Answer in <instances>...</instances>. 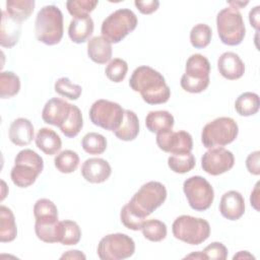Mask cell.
I'll list each match as a JSON object with an SVG mask.
<instances>
[{"label": "cell", "mask_w": 260, "mask_h": 260, "mask_svg": "<svg viewBox=\"0 0 260 260\" xmlns=\"http://www.w3.org/2000/svg\"><path fill=\"white\" fill-rule=\"evenodd\" d=\"M35 233L45 243H57L60 240V221L58 218L36 219Z\"/></svg>", "instance_id": "obj_24"}, {"label": "cell", "mask_w": 260, "mask_h": 260, "mask_svg": "<svg viewBox=\"0 0 260 260\" xmlns=\"http://www.w3.org/2000/svg\"><path fill=\"white\" fill-rule=\"evenodd\" d=\"M17 236L15 217L10 208L0 206V241L2 243L12 242Z\"/></svg>", "instance_id": "obj_27"}, {"label": "cell", "mask_w": 260, "mask_h": 260, "mask_svg": "<svg viewBox=\"0 0 260 260\" xmlns=\"http://www.w3.org/2000/svg\"><path fill=\"white\" fill-rule=\"evenodd\" d=\"M155 141L159 149L173 154L191 152L193 148L192 136L184 130L176 132L171 130L157 133Z\"/></svg>", "instance_id": "obj_14"}, {"label": "cell", "mask_w": 260, "mask_h": 260, "mask_svg": "<svg viewBox=\"0 0 260 260\" xmlns=\"http://www.w3.org/2000/svg\"><path fill=\"white\" fill-rule=\"evenodd\" d=\"M124 111L119 104L102 99L91 105L89 119L93 125L114 132L123 121Z\"/></svg>", "instance_id": "obj_11"}, {"label": "cell", "mask_w": 260, "mask_h": 260, "mask_svg": "<svg viewBox=\"0 0 260 260\" xmlns=\"http://www.w3.org/2000/svg\"><path fill=\"white\" fill-rule=\"evenodd\" d=\"M112 173L110 164L100 157L87 158L81 166V175L85 181L92 184L104 183Z\"/></svg>", "instance_id": "obj_16"}, {"label": "cell", "mask_w": 260, "mask_h": 260, "mask_svg": "<svg viewBox=\"0 0 260 260\" xmlns=\"http://www.w3.org/2000/svg\"><path fill=\"white\" fill-rule=\"evenodd\" d=\"M183 191L190 207L196 211L208 209L214 199L211 184L201 176H192L184 181Z\"/></svg>", "instance_id": "obj_12"}, {"label": "cell", "mask_w": 260, "mask_h": 260, "mask_svg": "<svg viewBox=\"0 0 260 260\" xmlns=\"http://www.w3.org/2000/svg\"><path fill=\"white\" fill-rule=\"evenodd\" d=\"M36 145L45 154H56L62 147L60 136L53 129L41 128L36 135Z\"/></svg>", "instance_id": "obj_23"}, {"label": "cell", "mask_w": 260, "mask_h": 260, "mask_svg": "<svg viewBox=\"0 0 260 260\" xmlns=\"http://www.w3.org/2000/svg\"><path fill=\"white\" fill-rule=\"evenodd\" d=\"M210 63L208 59L201 54L191 55L185 67V73L182 75L181 87L191 93L204 91L210 82Z\"/></svg>", "instance_id": "obj_5"}, {"label": "cell", "mask_w": 260, "mask_h": 260, "mask_svg": "<svg viewBox=\"0 0 260 260\" xmlns=\"http://www.w3.org/2000/svg\"><path fill=\"white\" fill-rule=\"evenodd\" d=\"M141 232L144 238L150 242H160L166 239L168 234L166 223L154 218L144 220L141 225Z\"/></svg>", "instance_id": "obj_34"}, {"label": "cell", "mask_w": 260, "mask_h": 260, "mask_svg": "<svg viewBox=\"0 0 260 260\" xmlns=\"http://www.w3.org/2000/svg\"><path fill=\"white\" fill-rule=\"evenodd\" d=\"M217 68L220 75L229 80L241 78L245 73V64L238 54L224 52L217 60Z\"/></svg>", "instance_id": "obj_18"}, {"label": "cell", "mask_w": 260, "mask_h": 260, "mask_svg": "<svg viewBox=\"0 0 260 260\" xmlns=\"http://www.w3.org/2000/svg\"><path fill=\"white\" fill-rule=\"evenodd\" d=\"M129 85L149 105L165 104L171 96V89L165 77L149 66L143 65L135 68L129 79Z\"/></svg>", "instance_id": "obj_1"}, {"label": "cell", "mask_w": 260, "mask_h": 260, "mask_svg": "<svg viewBox=\"0 0 260 260\" xmlns=\"http://www.w3.org/2000/svg\"><path fill=\"white\" fill-rule=\"evenodd\" d=\"M259 8L260 6H255L254 8H252L249 12V21L250 24L256 29L258 30L259 28Z\"/></svg>", "instance_id": "obj_46"}, {"label": "cell", "mask_w": 260, "mask_h": 260, "mask_svg": "<svg viewBox=\"0 0 260 260\" xmlns=\"http://www.w3.org/2000/svg\"><path fill=\"white\" fill-rule=\"evenodd\" d=\"M87 55L91 61L105 64L112 58V43L103 36H96L87 42Z\"/></svg>", "instance_id": "obj_20"}, {"label": "cell", "mask_w": 260, "mask_h": 260, "mask_svg": "<svg viewBox=\"0 0 260 260\" xmlns=\"http://www.w3.org/2000/svg\"><path fill=\"white\" fill-rule=\"evenodd\" d=\"M260 151L256 150L251 152L246 159V168L250 174L258 176L260 174Z\"/></svg>", "instance_id": "obj_44"}, {"label": "cell", "mask_w": 260, "mask_h": 260, "mask_svg": "<svg viewBox=\"0 0 260 260\" xmlns=\"http://www.w3.org/2000/svg\"><path fill=\"white\" fill-rule=\"evenodd\" d=\"M120 218L122 223L129 230L132 231H139L141 230V225L143 223V219L139 218L137 215H135L127 206V204H125L120 212Z\"/></svg>", "instance_id": "obj_43"}, {"label": "cell", "mask_w": 260, "mask_h": 260, "mask_svg": "<svg viewBox=\"0 0 260 260\" xmlns=\"http://www.w3.org/2000/svg\"><path fill=\"white\" fill-rule=\"evenodd\" d=\"M195 157L192 152L175 153L169 156L168 166L174 173L186 174L195 167Z\"/></svg>", "instance_id": "obj_32"}, {"label": "cell", "mask_w": 260, "mask_h": 260, "mask_svg": "<svg viewBox=\"0 0 260 260\" xmlns=\"http://www.w3.org/2000/svg\"><path fill=\"white\" fill-rule=\"evenodd\" d=\"M174 123V116L168 111H151L145 118L146 128L156 134L173 130Z\"/></svg>", "instance_id": "obj_25"}, {"label": "cell", "mask_w": 260, "mask_h": 260, "mask_svg": "<svg viewBox=\"0 0 260 260\" xmlns=\"http://www.w3.org/2000/svg\"><path fill=\"white\" fill-rule=\"evenodd\" d=\"M167 199V189L156 181L143 184L127 203L129 209L141 219H145Z\"/></svg>", "instance_id": "obj_3"}, {"label": "cell", "mask_w": 260, "mask_h": 260, "mask_svg": "<svg viewBox=\"0 0 260 260\" xmlns=\"http://www.w3.org/2000/svg\"><path fill=\"white\" fill-rule=\"evenodd\" d=\"M36 2L34 0H8L6 1L7 14L14 20L22 22L29 18L34 12Z\"/></svg>", "instance_id": "obj_28"}, {"label": "cell", "mask_w": 260, "mask_h": 260, "mask_svg": "<svg viewBox=\"0 0 260 260\" xmlns=\"http://www.w3.org/2000/svg\"><path fill=\"white\" fill-rule=\"evenodd\" d=\"M54 88L58 94L73 101L77 100L82 92V87L78 84L72 83L67 77H61L57 79Z\"/></svg>", "instance_id": "obj_39"}, {"label": "cell", "mask_w": 260, "mask_h": 260, "mask_svg": "<svg viewBox=\"0 0 260 260\" xmlns=\"http://www.w3.org/2000/svg\"><path fill=\"white\" fill-rule=\"evenodd\" d=\"M98 4L99 1L96 0H69L66 2V7L68 12L75 18L89 15Z\"/></svg>", "instance_id": "obj_40"}, {"label": "cell", "mask_w": 260, "mask_h": 260, "mask_svg": "<svg viewBox=\"0 0 260 260\" xmlns=\"http://www.w3.org/2000/svg\"><path fill=\"white\" fill-rule=\"evenodd\" d=\"M63 14L55 5H46L40 9L35 21V32L39 42L53 46L63 37Z\"/></svg>", "instance_id": "obj_2"}, {"label": "cell", "mask_w": 260, "mask_h": 260, "mask_svg": "<svg viewBox=\"0 0 260 260\" xmlns=\"http://www.w3.org/2000/svg\"><path fill=\"white\" fill-rule=\"evenodd\" d=\"M71 106L65 100L53 98L45 104L42 111V119L45 123L60 128L68 118Z\"/></svg>", "instance_id": "obj_15"}, {"label": "cell", "mask_w": 260, "mask_h": 260, "mask_svg": "<svg viewBox=\"0 0 260 260\" xmlns=\"http://www.w3.org/2000/svg\"><path fill=\"white\" fill-rule=\"evenodd\" d=\"M212 38V30L206 23L195 24L190 31V43L196 49L207 47Z\"/></svg>", "instance_id": "obj_37"}, {"label": "cell", "mask_w": 260, "mask_h": 260, "mask_svg": "<svg viewBox=\"0 0 260 260\" xmlns=\"http://www.w3.org/2000/svg\"><path fill=\"white\" fill-rule=\"evenodd\" d=\"M21 34L20 22L12 19L5 10L2 11L0 45L4 48H12L19 40Z\"/></svg>", "instance_id": "obj_21"}, {"label": "cell", "mask_w": 260, "mask_h": 260, "mask_svg": "<svg viewBox=\"0 0 260 260\" xmlns=\"http://www.w3.org/2000/svg\"><path fill=\"white\" fill-rule=\"evenodd\" d=\"M32 123L26 118L15 119L9 127V139L17 146L28 145L34 139Z\"/></svg>", "instance_id": "obj_19"}, {"label": "cell", "mask_w": 260, "mask_h": 260, "mask_svg": "<svg viewBox=\"0 0 260 260\" xmlns=\"http://www.w3.org/2000/svg\"><path fill=\"white\" fill-rule=\"evenodd\" d=\"M128 71V64L125 60L114 58L109 62L105 69L106 76L113 82L119 83L124 80Z\"/></svg>", "instance_id": "obj_38"}, {"label": "cell", "mask_w": 260, "mask_h": 260, "mask_svg": "<svg viewBox=\"0 0 260 260\" xmlns=\"http://www.w3.org/2000/svg\"><path fill=\"white\" fill-rule=\"evenodd\" d=\"M220 214L229 220H237L245 213V200L243 195L236 191L231 190L225 192L219 202Z\"/></svg>", "instance_id": "obj_17"}, {"label": "cell", "mask_w": 260, "mask_h": 260, "mask_svg": "<svg viewBox=\"0 0 260 260\" xmlns=\"http://www.w3.org/2000/svg\"><path fill=\"white\" fill-rule=\"evenodd\" d=\"M44 169V160L32 149L20 150L15 158L14 166L11 169L10 178L14 185L19 188L31 186Z\"/></svg>", "instance_id": "obj_4"}, {"label": "cell", "mask_w": 260, "mask_h": 260, "mask_svg": "<svg viewBox=\"0 0 260 260\" xmlns=\"http://www.w3.org/2000/svg\"><path fill=\"white\" fill-rule=\"evenodd\" d=\"M260 101L259 95L255 92L246 91L241 93L236 102H235V109L240 116L249 117L255 115L259 111Z\"/></svg>", "instance_id": "obj_29"}, {"label": "cell", "mask_w": 260, "mask_h": 260, "mask_svg": "<svg viewBox=\"0 0 260 260\" xmlns=\"http://www.w3.org/2000/svg\"><path fill=\"white\" fill-rule=\"evenodd\" d=\"M203 259H214V260H225L228 257L226 247L219 242H213L206 246L201 251Z\"/></svg>", "instance_id": "obj_42"}, {"label": "cell", "mask_w": 260, "mask_h": 260, "mask_svg": "<svg viewBox=\"0 0 260 260\" xmlns=\"http://www.w3.org/2000/svg\"><path fill=\"white\" fill-rule=\"evenodd\" d=\"M233 259L234 260H236V259H255V257L252 254H250L248 251H240L234 255Z\"/></svg>", "instance_id": "obj_49"}, {"label": "cell", "mask_w": 260, "mask_h": 260, "mask_svg": "<svg viewBox=\"0 0 260 260\" xmlns=\"http://www.w3.org/2000/svg\"><path fill=\"white\" fill-rule=\"evenodd\" d=\"M55 168L62 174L73 173L79 165L78 154L70 149L59 152L54 158Z\"/></svg>", "instance_id": "obj_33"}, {"label": "cell", "mask_w": 260, "mask_h": 260, "mask_svg": "<svg viewBox=\"0 0 260 260\" xmlns=\"http://www.w3.org/2000/svg\"><path fill=\"white\" fill-rule=\"evenodd\" d=\"M98 256L102 260H123L135 252V243L126 234H109L98 245Z\"/></svg>", "instance_id": "obj_10"}, {"label": "cell", "mask_w": 260, "mask_h": 260, "mask_svg": "<svg viewBox=\"0 0 260 260\" xmlns=\"http://www.w3.org/2000/svg\"><path fill=\"white\" fill-rule=\"evenodd\" d=\"M239 126L230 117H219L207 123L201 132V141L206 148L222 147L232 143L238 136Z\"/></svg>", "instance_id": "obj_7"}, {"label": "cell", "mask_w": 260, "mask_h": 260, "mask_svg": "<svg viewBox=\"0 0 260 260\" xmlns=\"http://www.w3.org/2000/svg\"><path fill=\"white\" fill-rule=\"evenodd\" d=\"M82 127H83V119H82L81 111L77 106L72 105L70 114L67 120L60 127V130L66 137L73 138L80 132Z\"/></svg>", "instance_id": "obj_30"}, {"label": "cell", "mask_w": 260, "mask_h": 260, "mask_svg": "<svg viewBox=\"0 0 260 260\" xmlns=\"http://www.w3.org/2000/svg\"><path fill=\"white\" fill-rule=\"evenodd\" d=\"M81 238V230L79 225L69 219L60 221V240L59 243L65 246L78 244Z\"/></svg>", "instance_id": "obj_35"}, {"label": "cell", "mask_w": 260, "mask_h": 260, "mask_svg": "<svg viewBox=\"0 0 260 260\" xmlns=\"http://www.w3.org/2000/svg\"><path fill=\"white\" fill-rule=\"evenodd\" d=\"M216 28L220 41L228 46L240 45L246 35L241 12L231 6L221 9L216 15Z\"/></svg>", "instance_id": "obj_6"}, {"label": "cell", "mask_w": 260, "mask_h": 260, "mask_svg": "<svg viewBox=\"0 0 260 260\" xmlns=\"http://www.w3.org/2000/svg\"><path fill=\"white\" fill-rule=\"evenodd\" d=\"M172 232L176 239L186 244L199 245L208 239L210 225L203 218L181 215L174 220Z\"/></svg>", "instance_id": "obj_9"}, {"label": "cell", "mask_w": 260, "mask_h": 260, "mask_svg": "<svg viewBox=\"0 0 260 260\" xmlns=\"http://www.w3.org/2000/svg\"><path fill=\"white\" fill-rule=\"evenodd\" d=\"M134 5L142 14H151L157 10V8L159 6V1H157V0H146V1L136 0L134 2Z\"/></svg>", "instance_id": "obj_45"}, {"label": "cell", "mask_w": 260, "mask_h": 260, "mask_svg": "<svg viewBox=\"0 0 260 260\" xmlns=\"http://www.w3.org/2000/svg\"><path fill=\"white\" fill-rule=\"evenodd\" d=\"M250 202H251V205L255 208V210L259 211V182L256 183L252 193H251V196H250Z\"/></svg>", "instance_id": "obj_48"}, {"label": "cell", "mask_w": 260, "mask_h": 260, "mask_svg": "<svg viewBox=\"0 0 260 260\" xmlns=\"http://www.w3.org/2000/svg\"><path fill=\"white\" fill-rule=\"evenodd\" d=\"M235 165V156L224 147L209 148L201 157V168L211 176H218L230 171Z\"/></svg>", "instance_id": "obj_13"}, {"label": "cell", "mask_w": 260, "mask_h": 260, "mask_svg": "<svg viewBox=\"0 0 260 260\" xmlns=\"http://www.w3.org/2000/svg\"><path fill=\"white\" fill-rule=\"evenodd\" d=\"M81 146L86 153L102 154L107 149V139L100 133L89 132L83 136Z\"/></svg>", "instance_id": "obj_36"}, {"label": "cell", "mask_w": 260, "mask_h": 260, "mask_svg": "<svg viewBox=\"0 0 260 260\" xmlns=\"http://www.w3.org/2000/svg\"><path fill=\"white\" fill-rule=\"evenodd\" d=\"M34 215L36 219L58 218V209L53 201L47 198H42L35 203Z\"/></svg>", "instance_id": "obj_41"}, {"label": "cell", "mask_w": 260, "mask_h": 260, "mask_svg": "<svg viewBox=\"0 0 260 260\" xmlns=\"http://www.w3.org/2000/svg\"><path fill=\"white\" fill-rule=\"evenodd\" d=\"M139 133V120L137 115L130 110L124 111V118L120 127L114 131L117 138L123 141L134 140Z\"/></svg>", "instance_id": "obj_26"}, {"label": "cell", "mask_w": 260, "mask_h": 260, "mask_svg": "<svg viewBox=\"0 0 260 260\" xmlns=\"http://www.w3.org/2000/svg\"><path fill=\"white\" fill-rule=\"evenodd\" d=\"M20 89V79L12 71L0 73V98L9 99L16 95Z\"/></svg>", "instance_id": "obj_31"}, {"label": "cell", "mask_w": 260, "mask_h": 260, "mask_svg": "<svg viewBox=\"0 0 260 260\" xmlns=\"http://www.w3.org/2000/svg\"><path fill=\"white\" fill-rule=\"evenodd\" d=\"M94 28L93 20L89 15L73 18L68 26V36L73 43L86 42L92 35Z\"/></svg>", "instance_id": "obj_22"}, {"label": "cell", "mask_w": 260, "mask_h": 260, "mask_svg": "<svg viewBox=\"0 0 260 260\" xmlns=\"http://www.w3.org/2000/svg\"><path fill=\"white\" fill-rule=\"evenodd\" d=\"M60 258L61 259H74V260L82 259V260H85L86 256L81 251L70 250V251H67L66 253H64Z\"/></svg>", "instance_id": "obj_47"}, {"label": "cell", "mask_w": 260, "mask_h": 260, "mask_svg": "<svg viewBox=\"0 0 260 260\" xmlns=\"http://www.w3.org/2000/svg\"><path fill=\"white\" fill-rule=\"evenodd\" d=\"M248 3H249L248 1H246V2H241V1H229V4L231 5V7L236 8V9H238V10H239L240 8L246 6Z\"/></svg>", "instance_id": "obj_50"}, {"label": "cell", "mask_w": 260, "mask_h": 260, "mask_svg": "<svg viewBox=\"0 0 260 260\" xmlns=\"http://www.w3.org/2000/svg\"><path fill=\"white\" fill-rule=\"evenodd\" d=\"M138 20L135 13L128 8H121L112 12L102 23L101 32L111 43L121 42L137 26Z\"/></svg>", "instance_id": "obj_8"}]
</instances>
